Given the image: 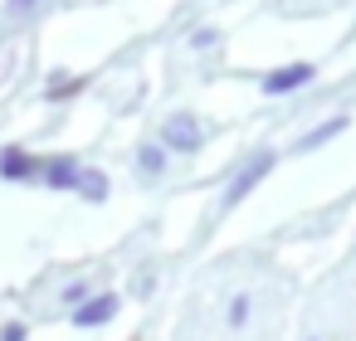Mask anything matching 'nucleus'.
Segmentation results:
<instances>
[{
  "instance_id": "9b49d317",
  "label": "nucleus",
  "mask_w": 356,
  "mask_h": 341,
  "mask_svg": "<svg viewBox=\"0 0 356 341\" xmlns=\"http://www.w3.org/2000/svg\"><path fill=\"white\" fill-rule=\"evenodd\" d=\"M10 6H15V10H20V6H30V0H10Z\"/></svg>"
},
{
  "instance_id": "f03ea898",
  "label": "nucleus",
  "mask_w": 356,
  "mask_h": 341,
  "mask_svg": "<svg viewBox=\"0 0 356 341\" xmlns=\"http://www.w3.org/2000/svg\"><path fill=\"white\" fill-rule=\"evenodd\" d=\"M307 78H312V64H288V69H278V74L264 78V93H293V88H302Z\"/></svg>"
},
{
  "instance_id": "0eeeda50",
  "label": "nucleus",
  "mask_w": 356,
  "mask_h": 341,
  "mask_svg": "<svg viewBox=\"0 0 356 341\" xmlns=\"http://www.w3.org/2000/svg\"><path fill=\"white\" fill-rule=\"evenodd\" d=\"M341 127H346V117H332L327 127H317L312 137H302V142H298V151H312V147H322V142H332V137H337Z\"/></svg>"
},
{
  "instance_id": "1a4fd4ad",
  "label": "nucleus",
  "mask_w": 356,
  "mask_h": 341,
  "mask_svg": "<svg viewBox=\"0 0 356 341\" xmlns=\"http://www.w3.org/2000/svg\"><path fill=\"white\" fill-rule=\"evenodd\" d=\"M79 185H83V190H88V195H93V200H103V176H83V181H79Z\"/></svg>"
},
{
  "instance_id": "6e6552de",
  "label": "nucleus",
  "mask_w": 356,
  "mask_h": 341,
  "mask_svg": "<svg viewBox=\"0 0 356 341\" xmlns=\"http://www.w3.org/2000/svg\"><path fill=\"white\" fill-rule=\"evenodd\" d=\"M142 166H147V171H161V166H166V151H161V147H142Z\"/></svg>"
},
{
  "instance_id": "423d86ee",
  "label": "nucleus",
  "mask_w": 356,
  "mask_h": 341,
  "mask_svg": "<svg viewBox=\"0 0 356 341\" xmlns=\"http://www.w3.org/2000/svg\"><path fill=\"white\" fill-rule=\"evenodd\" d=\"M35 166H40V161H30L25 151H0V176H6V181H25V176H40Z\"/></svg>"
},
{
  "instance_id": "39448f33",
  "label": "nucleus",
  "mask_w": 356,
  "mask_h": 341,
  "mask_svg": "<svg viewBox=\"0 0 356 341\" xmlns=\"http://www.w3.org/2000/svg\"><path fill=\"white\" fill-rule=\"evenodd\" d=\"M166 147H176V151H195V147H200V127H195L191 117H171V122H166Z\"/></svg>"
},
{
  "instance_id": "f257e3e1",
  "label": "nucleus",
  "mask_w": 356,
  "mask_h": 341,
  "mask_svg": "<svg viewBox=\"0 0 356 341\" xmlns=\"http://www.w3.org/2000/svg\"><path fill=\"white\" fill-rule=\"evenodd\" d=\"M268 171H273V151H259V156H254V161H249V166H244L234 181H229V190H225V205H239V200H244V195H249V190H254V185L268 176Z\"/></svg>"
},
{
  "instance_id": "20e7f679",
  "label": "nucleus",
  "mask_w": 356,
  "mask_h": 341,
  "mask_svg": "<svg viewBox=\"0 0 356 341\" xmlns=\"http://www.w3.org/2000/svg\"><path fill=\"white\" fill-rule=\"evenodd\" d=\"M83 181V166L79 161H69V156H59V161H44V185H54V190H69V185H79Z\"/></svg>"
},
{
  "instance_id": "7ed1b4c3",
  "label": "nucleus",
  "mask_w": 356,
  "mask_h": 341,
  "mask_svg": "<svg viewBox=\"0 0 356 341\" xmlns=\"http://www.w3.org/2000/svg\"><path fill=\"white\" fill-rule=\"evenodd\" d=\"M113 312H118V297H113V292H98V297H88V302L74 312V322H79V326H103Z\"/></svg>"
},
{
  "instance_id": "9d476101",
  "label": "nucleus",
  "mask_w": 356,
  "mask_h": 341,
  "mask_svg": "<svg viewBox=\"0 0 356 341\" xmlns=\"http://www.w3.org/2000/svg\"><path fill=\"white\" fill-rule=\"evenodd\" d=\"M244 312H249V297H234V307H229V322L239 326V322H244Z\"/></svg>"
}]
</instances>
